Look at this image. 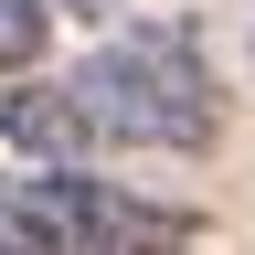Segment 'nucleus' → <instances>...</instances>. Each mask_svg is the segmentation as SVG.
Listing matches in <instances>:
<instances>
[{
	"label": "nucleus",
	"mask_w": 255,
	"mask_h": 255,
	"mask_svg": "<svg viewBox=\"0 0 255 255\" xmlns=\"http://www.w3.org/2000/svg\"><path fill=\"white\" fill-rule=\"evenodd\" d=\"M64 96L85 107L96 159H107V149L202 159L223 138V85H213L202 43H191V21H128V32H107V43L64 75Z\"/></svg>",
	"instance_id": "obj_1"
},
{
	"label": "nucleus",
	"mask_w": 255,
	"mask_h": 255,
	"mask_svg": "<svg viewBox=\"0 0 255 255\" xmlns=\"http://www.w3.org/2000/svg\"><path fill=\"white\" fill-rule=\"evenodd\" d=\"M0 149H11L21 170H96L85 107L64 96V75H11L0 85Z\"/></svg>",
	"instance_id": "obj_3"
},
{
	"label": "nucleus",
	"mask_w": 255,
	"mask_h": 255,
	"mask_svg": "<svg viewBox=\"0 0 255 255\" xmlns=\"http://www.w3.org/2000/svg\"><path fill=\"white\" fill-rule=\"evenodd\" d=\"M43 32H53V0H0V75H32Z\"/></svg>",
	"instance_id": "obj_5"
},
{
	"label": "nucleus",
	"mask_w": 255,
	"mask_h": 255,
	"mask_svg": "<svg viewBox=\"0 0 255 255\" xmlns=\"http://www.w3.org/2000/svg\"><path fill=\"white\" fill-rule=\"evenodd\" d=\"M96 255H213V234H202V213H181V202L107 191V234H96Z\"/></svg>",
	"instance_id": "obj_4"
},
{
	"label": "nucleus",
	"mask_w": 255,
	"mask_h": 255,
	"mask_svg": "<svg viewBox=\"0 0 255 255\" xmlns=\"http://www.w3.org/2000/svg\"><path fill=\"white\" fill-rule=\"evenodd\" d=\"M107 191L117 181H96V170H21V181H0V255H96Z\"/></svg>",
	"instance_id": "obj_2"
}]
</instances>
